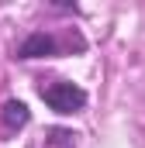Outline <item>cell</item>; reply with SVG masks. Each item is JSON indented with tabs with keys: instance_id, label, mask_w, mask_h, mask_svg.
I'll list each match as a JSON object with an SVG mask.
<instances>
[{
	"instance_id": "obj_1",
	"label": "cell",
	"mask_w": 145,
	"mask_h": 148,
	"mask_svg": "<svg viewBox=\"0 0 145 148\" xmlns=\"http://www.w3.org/2000/svg\"><path fill=\"white\" fill-rule=\"evenodd\" d=\"M41 100L55 114H76V110H83L86 93L76 83H48V86H41Z\"/></svg>"
},
{
	"instance_id": "obj_2",
	"label": "cell",
	"mask_w": 145,
	"mask_h": 148,
	"mask_svg": "<svg viewBox=\"0 0 145 148\" xmlns=\"http://www.w3.org/2000/svg\"><path fill=\"white\" fill-rule=\"evenodd\" d=\"M45 55H55V38L45 35V31L28 35L17 48V59H45Z\"/></svg>"
},
{
	"instance_id": "obj_3",
	"label": "cell",
	"mask_w": 145,
	"mask_h": 148,
	"mask_svg": "<svg viewBox=\"0 0 145 148\" xmlns=\"http://www.w3.org/2000/svg\"><path fill=\"white\" fill-rule=\"evenodd\" d=\"M3 124H7L10 131L24 127V124H28V107H24L21 100H7V103H3Z\"/></svg>"
},
{
	"instance_id": "obj_4",
	"label": "cell",
	"mask_w": 145,
	"mask_h": 148,
	"mask_svg": "<svg viewBox=\"0 0 145 148\" xmlns=\"http://www.w3.org/2000/svg\"><path fill=\"white\" fill-rule=\"evenodd\" d=\"M41 148H76L72 141V131H62V127H52L41 134Z\"/></svg>"
}]
</instances>
